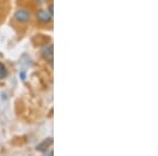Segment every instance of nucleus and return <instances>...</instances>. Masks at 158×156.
Segmentation results:
<instances>
[{
  "label": "nucleus",
  "instance_id": "nucleus-1",
  "mask_svg": "<svg viewBox=\"0 0 158 156\" xmlns=\"http://www.w3.org/2000/svg\"><path fill=\"white\" fill-rule=\"evenodd\" d=\"M42 56L48 62L53 63V58H54V47H53V44H49L42 48Z\"/></svg>",
  "mask_w": 158,
  "mask_h": 156
},
{
  "label": "nucleus",
  "instance_id": "nucleus-2",
  "mask_svg": "<svg viewBox=\"0 0 158 156\" xmlns=\"http://www.w3.org/2000/svg\"><path fill=\"white\" fill-rule=\"evenodd\" d=\"M36 16H37V18L40 20V21L44 22V23L50 22L51 20H52V18H53V15L51 14L49 11H47V10H40V11H38Z\"/></svg>",
  "mask_w": 158,
  "mask_h": 156
},
{
  "label": "nucleus",
  "instance_id": "nucleus-3",
  "mask_svg": "<svg viewBox=\"0 0 158 156\" xmlns=\"http://www.w3.org/2000/svg\"><path fill=\"white\" fill-rule=\"evenodd\" d=\"M15 18L19 22H27L30 19V13L25 10H19L15 13Z\"/></svg>",
  "mask_w": 158,
  "mask_h": 156
},
{
  "label": "nucleus",
  "instance_id": "nucleus-4",
  "mask_svg": "<svg viewBox=\"0 0 158 156\" xmlns=\"http://www.w3.org/2000/svg\"><path fill=\"white\" fill-rule=\"evenodd\" d=\"M52 144H53V138L49 137V138H47V139L43 140L42 142H40V144L37 145L36 150L39 151V152H47L48 149H49V147Z\"/></svg>",
  "mask_w": 158,
  "mask_h": 156
},
{
  "label": "nucleus",
  "instance_id": "nucleus-5",
  "mask_svg": "<svg viewBox=\"0 0 158 156\" xmlns=\"http://www.w3.org/2000/svg\"><path fill=\"white\" fill-rule=\"evenodd\" d=\"M7 75L6 72V68L4 66V65L0 63V78H4Z\"/></svg>",
  "mask_w": 158,
  "mask_h": 156
},
{
  "label": "nucleus",
  "instance_id": "nucleus-6",
  "mask_svg": "<svg viewBox=\"0 0 158 156\" xmlns=\"http://www.w3.org/2000/svg\"><path fill=\"white\" fill-rule=\"evenodd\" d=\"M20 78H21L22 80H24V79H25V73H24V72H21V73H20Z\"/></svg>",
  "mask_w": 158,
  "mask_h": 156
},
{
  "label": "nucleus",
  "instance_id": "nucleus-7",
  "mask_svg": "<svg viewBox=\"0 0 158 156\" xmlns=\"http://www.w3.org/2000/svg\"><path fill=\"white\" fill-rule=\"evenodd\" d=\"M49 12L51 13V14L53 15V6H52V4H51V6H50V7H49Z\"/></svg>",
  "mask_w": 158,
  "mask_h": 156
}]
</instances>
